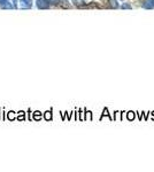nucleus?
I'll use <instances>...</instances> for the list:
<instances>
[{"label": "nucleus", "mask_w": 154, "mask_h": 172, "mask_svg": "<svg viewBox=\"0 0 154 172\" xmlns=\"http://www.w3.org/2000/svg\"><path fill=\"white\" fill-rule=\"evenodd\" d=\"M72 4L76 5V6H82L85 4V0H71Z\"/></svg>", "instance_id": "nucleus-5"}, {"label": "nucleus", "mask_w": 154, "mask_h": 172, "mask_svg": "<svg viewBox=\"0 0 154 172\" xmlns=\"http://www.w3.org/2000/svg\"><path fill=\"white\" fill-rule=\"evenodd\" d=\"M120 7H121L122 9H132V6H131L130 4H127V3L123 4V5H121Z\"/></svg>", "instance_id": "nucleus-7"}, {"label": "nucleus", "mask_w": 154, "mask_h": 172, "mask_svg": "<svg viewBox=\"0 0 154 172\" xmlns=\"http://www.w3.org/2000/svg\"><path fill=\"white\" fill-rule=\"evenodd\" d=\"M50 5H58L60 3V0H47Z\"/></svg>", "instance_id": "nucleus-8"}, {"label": "nucleus", "mask_w": 154, "mask_h": 172, "mask_svg": "<svg viewBox=\"0 0 154 172\" xmlns=\"http://www.w3.org/2000/svg\"><path fill=\"white\" fill-rule=\"evenodd\" d=\"M35 118H40V116H39L38 111H37V114H35Z\"/></svg>", "instance_id": "nucleus-10"}, {"label": "nucleus", "mask_w": 154, "mask_h": 172, "mask_svg": "<svg viewBox=\"0 0 154 172\" xmlns=\"http://www.w3.org/2000/svg\"><path fill=\"white\" fill-rule=\"evenodd\" d=\"M143 7L145 9H153L154 8V0H145V3L143 4Z\"/></svg>", "instance_id": "nucleus-3"}, {"label": "nucleus", "mask_w": 154, "mask_h": 172, "mask_svg": "<svg viewBox=\"0 0 154 172\" xmlns=\"http://www.w3.org/2000/svg\"><path fill=\"white\" fill-rule=\"evenodd\" d=\"M36 5H37V7L39 9H47V8H50V4H48L47 0H37Z\"/></svg>", "instance_id": "nucleus-1"}, {"label": "nucleus", "mask_w": 154, "mask_h": 172, "mask_svg": "<svg viewBox=\"0 0 154 172\" xmlns=\"http://www.w3.org/2000/svg\"><path fill=\"white\" fill-rule=\"evenodd\" d=\"M45 117H46L47 119H50V118H51V114H50V113H48V114H46V115H45Z\"/></svg>", "instance_id": "nucleus-9"}, {"label": "nucleus", "mask_w": 154, "mask_h": 172, "mask_svg": "<svg viewBox=\"0 0 154 172\" xmlns=\"http://www.w3.org/2000/svg\"><path fill=\"white\" fill-rule=\"evenodd\" d=\"M14 4H15V6H16V0H14Z\"/></svg>", "instance_id": "nucleus-11"}, {"label": "nucleus", "mask_w": 154, "mask_h": 172, "mask_svg": "<svg viewBox=\"0 0 154 172\" xmlns=\"http://www.w3.org/2000/svg\"><path fill=\"white\" fill-rule=\"evenodd\" d=\"M0 5H1L4 8H12V6L9 4V0H0Z\"/></svg>", "instance_id": "nucleus-4"}, {"label": "nucleus", "mask_w": 154, "mask_h": 172, "mask_svg": "<svg viewBox=\"0 0 154 172\" xmlns=\"http://www.w3.org/2000/svg\"><path fill=\"white\" fill-rule=\"evenodd\" d=\"M109 1H110L112 7H114V8H119V7H120V5H119V3H117V0H109Z\"/></svg>", "instance_id": "nucleus-6"}, {"label": "nucleus", "mask_w": 154, "mask_h": 172, "mask_svg": "<svg viewBox=\"0 0 154 172\" xmlns=\"http://www.w3.org/2000/svg\"><path fill=\"white\" fill-rule=\"evenodd\" d=\"M20 3H21V8L28 9L32 5V0H20Z\"/></svg>", "instance_id": "nucleus-2"}]
</instances>
